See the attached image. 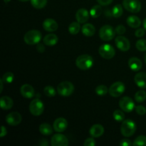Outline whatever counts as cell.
Instances as JSON below:
<instances>
[{
	"instance_id": "obj_1",
	"label": "cell",
	"mask_w": 146,
	"mask_h": 146,
	"mask_svg": "<svg viewBox=\"0 0 146 146\" xmlns=\"http://www.w3.org/2000/svg\"><path fill=\"white\" fill-rule=\"evenodd\" d=\"M137 129L135 123L131 119L124 120L121 126V134L124 137H131L134 135Z\"/></svg>"
},
{
	"instance_id": "obj_2",
	"label": "cell",
	"mask_w": 146,
	"mask_h": 146,
	"mask_svg": "<svg viewBox=\"0 0 146 146\" xmlns=\"http://www.w3.org/2000/svg\"><path fill=\"white\" fill-rule=\"evenodd\" d=\"M94 58L88 54L79 56L76 60V65L81 70H88L93 66Z\"/></svg>"
},
{
	"instance_id": "obj_3",
	"label": "cell",
	"mask_w": 146,
	"mask_h": 146,
	"mask_svg": "<svg viewBox=\"0 0 146 146\" xmlns=\"http://www.w3.org/2000/svg\"><path fill=\"white\" fill-rule=\"evenodd\" d=\"M41 33L38 30H30L27 31L24 36L25 43L28 45H34L40 42L41 39Z\"/></svg>"
},
{
	"instance_id": "obj_4",
	"label": "cell",
	"mask_w": 146,
	"mask_h": 146,
	"mask_svg": "<svg viewBox=\"0 0 146 146\" xmlns=\"http://www.w3.org/2000/svg\"><path fill=\"white\" fill-rule=\"evenodd\" d=\"M74 91V86L70 81H63L57 86V92L61 96H70L72 95Z\"/></svg>"
},
{
	"instance_id": "obj_5",
	"label": "cell",
	"mask_w": 146,
	"mask_h": 146,
	"mask_svg": "<svg viewBox=\"0 0 146 146\" xmlns=\"http://www.w3.org/2000/svg\"><path fill=\"white\" fill-rule=\"evenodd\" d=\"M115 34V30L111 25H104L100 29L99 36L104 41H111Z\"/></svg>"
},
{
	"instance_id": "obj_6",
	"label": "cell",
	"mask_w": 146,
	"mask_h": 146,
	"mask_svg": "<svg viewBox=\"0 0 146 146\" xmlns=\"http://www.w3.org/2000/svg\"><path fill=\"white\" fill-rule=\"evenodd\" d=\"M44 111V105L42 101L38 98H35L29 105V111L34 116H38L41 115Z\"/></svg>"
},
{
	"instance_id": "obj_7",
	"label": "cell",
	"mask_w": 146,
	"mask_h": 146,
	"mask_svg": "<svg viewBox=\"0 0 146 146\" xmlns=\"http://www.w3.org/2000/svg\"><path fill=\"white\" fill-rule=\"evenodd\" d=\"M98 53L102 58L105 59H111L115 56V51L111 45L108 44H104L99 47Z\"/></svg>"
},
{
	"instance_id": "obj_8",
	"label": "cell",
	"mask_w": 146,
	"mask_h": 146,
	"mask_svg": "<svg viewBox=\"0 0 146 146\" xmlns=\"http://www.w3.org/2000/svg\"><path fill=\"white\" fill-rule=\"evenodd\" d=\"M123 6L128 11L138 13L141 9V3L139 0H123Z\"/></svg>"
},
{
	"instance_id": "obj_9",
	"label": "cell",
	"mask_w": 146,
	"mask_h": 146,
	"mask_svg": "<svg viewBox=\"0 0 146 146\" xmlns=\"http://www.w3.org/2000/svg\"><path fill=\"white\" fill-rule=\"evenodd\" d=\"M125 90L124 84L121 81H117L113 84L108 89V93L112 97H119L122 95Z\"/></svg>"
},
{
	"instance_id": "obj_10",
	"label": "cell",
	"mask_w": 146,
	"mask_h": 146,
	"mask_svg": "<svg viewBox=\"0 0 146 146\" xmlns=\"http://www.w3.org/2000/svg\"><path fill=\"white\" fill-rule=\"evenodd\" d=\"M119 106L122 111L125 113H131V111H133L135 108V103L130 97L124 96L120 99Z\"/></svg>"
},
{
	"instance_id": "obj_11",
	"label": "cell",
	"mask_w": 146,
	"mask_h": 146,
	"mask_svg": "<svg viewBox=\"0 0 146 146\" xmlns=\"http://www.w3.org/2000/svg\"><path fill=\"white\" fill-rule=\"evenodd\" d=\"M51 144L53 146H67L68 145V140L63 134L57 133L51 137Z\"/></svg>"
},
{
	"instance_id": "obj_12",
	"label": "cell",
	"mask_w": 146,
	"mask_h": 146,
	"mask_svg": "<svg viewBox=\"0 0 146 146\" xmlns=\"http://www.w3.org/2000/svg\"><path fill=\"white\" fill-rule=\"evenodd\" d=\"M115 43L117 48L122 51H127L131 48V44H130L129 40L121 35L115 38Z\"/></svg>"
},
{
	"instance_id": "obj_13",
	"label": "cell",
	"mask_w": 146,
	"mask_h": 146,
	"mask_svg": "<svg viewBox=\"0 0 146 146\" xmlns=\"http://www.w3.org/2000/svg\"><path fill=\"white\" fill-rule=\"evenodd\" d=\"M22 121V117L21 114L18 112H11L9 113L8 115L6 116V121L7 123L11 126H16L18 125Z\"/></svg>"
},
{
	"instance_id": "obj_14",
	"label": "cell",
	"mask_w": 146,
	"mask_h": 146,
	"mask_svg": "<svg viewBox=\"0 0 146 146\" xmlns=\"http://www.w3.org/2000/svg\"><path fill=\"white\" fill-rule=\"evenodd\" d=\"M68 127V122L64 118H58L53 123V128L56 132L61 133L66 131Z\"/></svg>"
},
{
	"instance_id": "obj_15",
	"label": "cell",
	"mask_w": 146,
	"mask_h": 146,
	"mask_svg": "<svg viewBox=\"0 0 146 146\" xmlns=\"http://www.w3.org/2000/svg\"><path fill=\"white\" fill-rule=\"evenodd\" d=\"M58 23L53 19H46L43 22V28L48 32H54L58 29Z\"/></svg>"
},
{
	"instance_id": "obj_16",
	"label": "cell",
	"mask_w": 146,
	"mask_h": 146,
	"mask_svg": "<svg viewBox=\"0 0 146 146\" xmlns=\"http://www.w3.org/2000/svg\"><path fill=\"white\" fill-rule=\"evenodd\" d=\"M21 96L26 98H31L34 96V89L29 84H24L20 88Z\"/></svg>"
},
{
	"instance_id": "obj_17",
	"label": "cell",
	"mask_w": 146,
	"mask_h": 146,
	"mask_svg": "<svg viewBox=\"0 0 146 146\" xmlns=\"http://www.w3.org/2000/svg\"><path fill=\"white\" fill-rule=\"evenodd\" d=\"M76 19L80 24H84L89 19V13L86 9H79L76 14Z\"/></svg>"
},
{
	"instance_id": "obj_18",
	"label": "cell",
	"mask_w": 146,
	"mask_h": 146,
	"mask_svg": "<svg viewBox=\"0 0 146 146\" xmlns=\"http://www.w3.org/2000/svg\"><path fill=\"white\" fill-rule=\"evenodd\" d=\"M89 133L93 138H99L104 133V126L101 124H95L90 128Z\"/></svg>"
},
{
	"instance_id": "obj_19",
	"label": "cell",
	"mask_w": 146,
	"mask_h": 146,
	"mask_svg": "<svg viewBox=\"0 0 146 146\" xmlns=\"http://www.w3.org/2000/svg\"><path fill=\"white\" fill-rule=\"evenodd\" d=\"M135 84L141 88H146V73L139 72L134 78Z\"/></svg>"
},
{
	"instance_id": "obj_20",
	"label": "cell",
	"mask_w": 146,
	"mask_h": 146,
	"mask_svg": "<svg viewBox=\"0 0 146 146\" xmlns=\"http://www.w3.org/2000/svg\"><path fill=\"white\" fill-rule=\"evenodd\" d=\"M128 66L132 71H138L142 68L143 63L138 58L132 57L128 61Z\"/></svg>"
},
{
	"instance_id": "obj_21",
	"label": "cell",
	"mask_w": 146,
	"mask_h": 146,
	"mask_svg": "<svg viewBox=\"0 0 146 146\" xmlns=\"http://www.w3.org/2000/svg\"><path fill=\"white\" fill-rule=\"evenodd\" d=\"M14 105L13 100L10 97L4 96L0 98V107L3 110L11 109Z\"/></svg>"
},
{
	"instance_id": "obj_22",
	"label": "cell",
	"mask_w": 146,
	"mask_h": 146,
	"mask_svg": "<svg viewBox=\"0 0 146 146\" xmlns=\"http://www.w3.org/2000/svg\"><path fill=\"white\" fill-rule=\"evenodd\" d=\"M58 36L54 34H48L44 36L43 41L45 45L48 46H52L56 45L58 42Z\"/></svg>"
},
{
	"instance_id": "obj_23",
	"label": "cell",
	"mask_w": 146,
	"mask_h": 146,
	"mask_svg": "<svg viewBox=\"0 0 146 146\" xmlns=\"http://www.w3.org/2000/svg\"><path fill=\"white\" fill-rule=\"evenodd\" d=\"M82 34L86 36H92L96 33V28L91 24H86L81 27Z\"/></svg>"
},
{
	"instance_id": "obj_24",
	"label": "cell",
	"mask_w": 146,
	"mask_h": 146,
	"mask_svg": "<svg viewBox=\"0 0 146 146\" xmlns=\"http://www.w3.org/2000/svg\"><path fill=\"white\" fill-rule=\"evenodd\" d=\"M127 24L130 27L133 29H137L141 25V20L140 19L139 17H136V16H130L128 17L126 20Z\"/></svg>"
},
{
	"instance_id": "obj_25",
	"label": "cell",
	"mask_w": 146,
	"mask_h": 146,
	"mask_svg": "<svg viewBox=\"0 0 146 146\" xmlns=\"http://www.w3.org/2000/svg\"><path fill=\"white\" fill-rule=\"evenodd\" d=\"M53 129L51 125L47 123H44L39 125V132L44 135H50L52 134Z\"/></svg>"
},
{
	"instance_id": "obj_26",
	"label": "cell",
	"mask_w": 146,
	"mask_h": 146,
	"mask_svg": "<svg viewBox=\"0 0 146 146\" xmlns=\"http://www.w3.org/2000/svg\"><path fill=\"white\" fill-rule=\"evenodd\" d=\"M81 29V26H80V23L78 21H74V22L71 23L70 25L68 26V31L71 34L73 35H76L78 34Z\"/></svg>"
},
{
	"instance_id": "obj_27",
	"label": "cell",
	"mask_w": 146,
	"mask_h": 146,
	"mask_svg": "<svg viewBox=\"0 0 146 146\" xmlns=\"http://www.w3.org/2000/svg\"><path fill=\"white\" fill-rule=\"evenodd\" d=\"M123 14V9L121 4H116L113 7L112 15L115 18H119Z\"/></svg>"
},
{
	"instance_id": "obj_28",
	"label": "cell",
	"mask_w": 146,
	"mask_h": 146,
	"mask_svg": "<svg viewBox=\"0 0 146 146\" xmlns=\"http://www.w3.org/2000/svg\"><path fill=\"white\" fill-rule=\"evenodd\" d=\"M101 6V5H95L91 8L90 11V15L93 18H98L102 14V8Z\"/></svg>"
},
{
	"instance_id": "obj_29",
	"label": "cell",
	"mask_w": 146,
	"mask_h": 146,
	"mask_svg": "<svg viewBox=\"0 0 146 146\" xmlns=\"http://www.w3.org/2000/svg\"><path fill=\"white\" fill-rule=\"evenodd\" d=\"M31 4L34 8L37 9H41L46 7L47 4V0H31Z\"/></svg>"
},
{
	"instance_id": "obj_30",
	"label": "cell",
	"mask_w": 146,
	"mask_h": 146,
	"mask_svg": "<svg viewBox=\"0 0 146 146\" xmlns=\"http://www.w3.org/2000/svg\"><path fill=\"white\" fill-rule=\"evenodd\" d=\"M124 111L122 110H115L113 113V117L114 119L118 122H121L123 121L125 119V114H124Z\"/></svg>"
},
{
	"instance_id": "obj_31",
	"label": "cell",
	"mask_w": 146,
	"mask_h": 146,
	"mask_svg": "<svg viewBox=\"0 0 146 146\" xmlns=\"http://www.w3.org/2000/svg\"><path fill=\"white\" fill-rule=\"evenodd\" d=\"M146 99V92L143 90H140L135 95V101L138 103H143Z\"/></svg>"
},
{
	"instance_id": "obj_32",
	"label": "cell",
	"mask_w": 146,
	"mask_h": 146,
	"mask_svg": "<svg viewBox=\"0 0 146 146\" xmlns=\"http://www.w3.org/2000/svg\"><path fill=\"white\" fill-rule=\"evenodd\" d=\"M95 91L97 95L100 96H105L108 94V87L104 85H99L96 88Z\"/></svg>"
},
{
	"instance_id": "obj_33",
	"label": "cell",
	"mask_w": 146,
	"mask_h": 146,
	"mask_svg": "<svg viewBox=\"0 0 146 146\" xmlns=\"http://www.w3.org/2000/svg\"><path fill=\"white\" fill-rule=\"evenodd\" d=\"M44 92L45 95L48 97H54L56 94V91L55 88L51 86H47L44 88Z\"/></svg>"
},
{
	"instance_id": "obj_34",
	"label": "cell",
	"mask_w": 146,
	"mask_h": 146,
	"mask_svg": "<svg viewBox=\"0 0 146 146\" xmlns=\"http://www.w3.org/2000/svg\"><path fill=\"white\" fill-rule=\"evenodd\" d=\"M133 145L136 146H146V136L145 135H140L137 137L134 141Z\"/></svg>"
},
{
	"instance_id": "obj_35",
	"label": "cell",
	"mask_w": 146,
	"mask_h": 146,
	"mask_svg": "<svg viewBox=\"0 0 146 146\" xmlns=\"http://www.w3.org/2000/svg\"><path fill=\"white\" fill-rule=\"evenodd\" d=\"M14 76L13 73L11 72H6L5 74L3 75L2 80L4 83L6 84H11L14 81Z\"/></svg>"
},
{
	"instance_id": "obj_36",
	"label": "cell",
	"mask_w": 146,
	"mask_h": 146,
	"mask_svg": "<svg viewBox=\"0 0 146 146\" xmlns=\"http://www.w3.org/2000/svg\"><path fill=\"white\" fill-rule=\"evenodd\" d=\"M137 49L140 51H146V40L145 39H140L137 41L135 44Z\"/></svg>"
},
{
	"instance_id": "obj_37",
	"label": "cell",
	"mask_w": 146,
	"mask_h": 146,
	"mask_svg": "<svg viewBox=\"0 0 146 146\" xmlns=\"http://www.w3.org/2000/svg\"><path fill=\"white\" fill-rule=\"evenodd\" d=\"M125 31H126V29L123 25H118L115 29V34H118V35H122V34H125Z\"/></svg>"
},
{
	"instance_id": "obj_38",
	"label": "cell",
	"mask_w": 146,
	"mask_h": 146,
	"mask_svg": "<svg viewBox=\"0 0 146 146\" xmlns=\"http://www.w3.org/2000/svg\"><path fill=\"white\" fill-rule=\"evenodd\" d=\"M135 111L140 115H143L146 113V108L143 106H138L135 107Z\"/></svg>"
},
{
	"instance_id": "obj_39",
	"label": "cell",
	"mask_w": 146,
	"mask_h": 146,
	"mask_svg": "<svg viewBox=\"0 0 146 146\" xmlns=\"http://www.w3.org/2000/svg\"><path fill=\"white\" fill-rule=\"evenodd\" d=\"M84 146H94L96 145V141L93 138H88L86 140H85L84 143Z\"/></svg>"
},
{
	"instance_id": "obj_40",
	"label": "cell",
	"mask_w": 146,
	"mask_h": 146,
	"mask_svg": "<svg viewBox=\"0 0 146 146\" xmlns=\"http://www.w3.org/2000/svg\"><path fill=\"white\" fill-rule=\"evenodd\" d=\"M145 35V29H138L136 31H135V36L141 38V37Z\"/></svg>"
},
{
	"instance_id": "obj_41",
	"label": "cell",
	"mask_w": 146,
	"mask_h": 146,
	"mask_svg": "<svg viewBox=\"0 0 146 146\" xmlns=\"http://www.w3.org/2000/svg\"><path fill=\"white\" fill-rule=\"evenodd\" d=\"M113 0H97L98 4L101 6H108L113 2Z\"/></svg>"
},
{
	"instance_id": "obj_42",
	"label": "cell",
	"mask_w": 146,
	"mask_h": 146,
	"mask_svg": "<svg viewBox=\"0 0 146 146\" xmlns=\"http://www.w3.org/2000/svg\"><path fill=\"white\" fill-rule=\"evenodd\" d=\"M133 145L131 141L129 139H123L122 141L120 142V145L122 146H129Z\"/></svg>"
},
{
	"instance_id": "obj_43",
	"label": "cell",
	"mask_w": 146,
	"mask_h": 146,
	"mask_svg": "<svg viewBox=\"0 0 146 146\" xmlns=\"http://www.w3.org/2000/svg\"><path fill=\"white\" fill-rule=\"evenodd\" d=\"M36 49H37V51H38V52L43 53L44 51H45V47H44V44L38 43V44H37Z\"/></svg>"
},
{
	"instance_id": "obj_44",
	"label": "cell",
	"mask_w": 146,
	"mask_h": 146,
	"mask_svg": "<svg viewBox=\"0 0 146 146\" xmlns=\"http://www.w3.org/2000/svg\"><path fill=\"white\" fill-rule=\"evenodd\" d=\"M7 128L2 125V126L1 127V134H0V137H1V138H3V137H4L6 135H7Z\"/></svg>"
},
{
	"instance_id": "obj_45",
	"label": "cell",
	"mask_w": 146,
	"mask_h": 146,
	"mask_svg": "<svg viewBox=\"0 0 146 146\" xmlns=\"http://www.w3.org/2000/svg\"><path fill=\"white\" fill-rule=\"evenodd\" d=\"M39 145H42V146H48V141H47V140L42 139L39 142Z\"/></svg>"
},
{
	"instance_id": "obj_46",
	"label": "cell",
	"mask_w": 146,
	"mask_h": 146,
	"mask_svg": "<svg viewBox=\"0 0 146 146\" xmlns=\"http://www.w3.org/2000/svg\"><path fill=\"white\" fill-rule=\"evenodd\" d=\"M4 81H3V80H2V78H1V79H0V93H1L2 92V91H3V84H4Z\"/></svg>"
},
{
	"instance_id": "obj_47",
	"label": "cell",
	"mask_w": 146,
	"mask_h": 146,
	"mask_svg": "<svg viewBox=\"0 0 146 146\" xmlns=\"http://www.w3.org/2000/svg\"><path fill=\"white\" fill-rule=\"evenodd\" d=\"M143 28L145 29V30L146 31V18L143 20Z\"/></svg>"
},
{
	"instance_id": "obj_48",
	"label": "cell",
	"mask_w": 146,
	"mask_h": 146,
	"mask_svg": "<svg viewBox=\"0 0 146 146\" xmlns=\"http://www.w3.org/2000/svg\"><path fill=\"white\" fill-rule=\"evenodd\" d=\"M10 1H11V0H4V1L5 3H9Z\"/></svg>"
},
{
	"instance_id": "obj_49",
	"label": "cell",
	"mask_w": 146,
	"mask_h": 146,
	"mask_svg": "<svg viewBox=\"0 0 146 146\" xmlns=\"http://www.w3.org/2000/svg\"><path fill=\"white\" fill-rule=\"evenodd\" d=\"M19 1H27L28 0H19Z\"/></svg>"
},
{
	"instance_id": "obj_50",
	"label": "cell",
	"mask_w": 146,
	"mask_h": 146,
	"mask_svg": "<svg viewBox=\"0 0 146 146\" xmlns=\"http://www.w3.org/2000/svg\"><path fill=\"white\" fill-rule=\"evenodd\" d=\"M145 64H146V54H145Z\"/></svg>"
}]
</instances>
